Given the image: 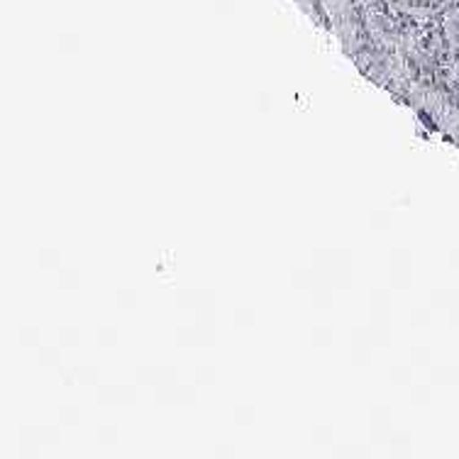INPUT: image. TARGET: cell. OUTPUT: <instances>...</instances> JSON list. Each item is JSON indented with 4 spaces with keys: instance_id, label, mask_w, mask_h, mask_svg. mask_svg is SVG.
<instances>
[{
    "instance_id": "cell-1",
    "label": "cell",
    "mask_w": 459,
    "mask_h": 459,
    "mask_svg": "<svg viewBox=\"0 0 459 459\" xmlns=\"http://www.w3.org/2000/svg\"><path fill=\"white\" fill-rule=\"evenodd\" d=\"M299 5L316 22L327 27L342 42L347 54H359L367 47L359 8L354 0H299Z\"/></svg>"
},
{
    "instance_id": "cell-2",
    "label": "cell",
    "mask_w": 459,
    "mask_h": 459,
    "mask_svg": "<svg viewBox=\"0 0 459 459\" xmlns=\"http://www.w3.org/2000/svg\"><path fill=\"white\" fill-rule=\"evenodd\" d=\"M398 5H403V8H418V10H425V8H437L440 3L445 0H394Z\"/></svg>"
},
{
    "instance_id": "cell-3",
    "label": "cell",
    "mask_w": 459,
    "mask_h": 459,
    "mask_svg": "<svg viewBox=\"0 0 459 459\" xmlns=\"http://www.w3.org/2000/svg\"><path fill=\"white\" fill-rule=\"evenodd\" d=\"M455 42H457V54H459V18H457V27H455Z\"/></svg>"
}]
</instances>
